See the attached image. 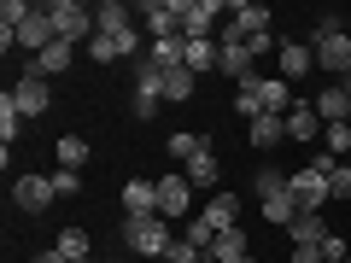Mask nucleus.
<instances>
[{"label": "nucleus", "mask_w": 351, "mask_h": 263, "mask_svg": "<svg viewBox=\"0 0 351 263\" xmlns=\"http://www.w3.org/2000/svg\"><path fill=\"white\" fill-rule=\"evenodd\" d=\"M258 205H263V223L287 228L293 216H299V199H293V175L276 170V164H263L258 170Z\"/></svg>", "instance_id": "obj_1"}, {"label": "nucleus", "mask_w": 351, "mask_h": 263, "mask_svg": "<svg viewBox=\"0 0 351 263\" xmlns=\"http://www.w3.org/2000/svg\"><path fill=\"white\" fill-rule=\"evenodd\" d=\"M311 53H316V71H334V76L351 71V36L339 29V18H316Z\"/></svg>", "instance_id": "obj_2"}, {"label": "nucleus", "mask_w": 351, "mask_h": 263, "mask_svg": "<svg viewBox=\"0 0 351 263\" xmlns=\"http://www.w3.org/2000/svg\"><path fill=\"white\" fill-rule=\"evenodd\" d=\"M123 246L135 251V258H164V251L176 246V234H170L164 216H123Z\"/></svg>", "instance_id": "obj_3"}, {"label": "nucleus", "mask_w": 351, "mask_h": 263, "mask_svg": "<svg viewBox=\"0 0 351 263\" xmlns=\"http://www.w3.org/2000/svg\"><path fill=\"white\" fill-rule=\"evenodd\" d=\"M47 18H53V36L71 41V47H88L94 29H100V24H94V6H82V0H53Z\"/></svg>", "instance_id": "obj_4"}, {"label": "nucleus", "mask_w": 351, "mask_h": 263, "mask_svg": "<svg viewBox=\"0 0 351 263\" xmlns=\"http://www.w3.org/2000/svg\"><path fill=\"white\" fill-rule=\"evenodd\" d=\"M217 47H223V64H217V71L228 76V82H252V76H258V64H252V47H246V36H240L234 24L223 29V36H217Z\"/></svg>", "instance_id": "obj_5"}, {"label": "nucleus", "mask_w": 351, "mask_h": 263, "mask_svg": "<svg viewBox=\"0 0 351 263\" xmlns=\"http://www.w3.org/2000/svg\"><path fill=\"white\" fill-rule=\"evenodd\" d=\"M141 29H147L152 41H176L182 36V0H147V6H135Z\"/></svg>", "instance_id": "obj_6"}, {"label": "nucleus", "mask_w": 351, "mask_h": 263, "mask_svg": "<svg viewBox=\"0 0 351 263\" xmlns=\"http://www.w3.org/2000/svg\"><path fill=\"white\" fill-rule=\"evenodd\" d=\"M193 211V181L188 175H158V216L164 223H188Z\"/></svg>", "instance_id": "obj_7"}, {"label": "nucleus", "mask_w": 351, "mask_h": 263, "mask_svg": "<svg viewBox=\"0 0 351 263\" xmlns=\"http://www.w3.org/2000/svg\"><path fill=\"white\" fill-rule=\"evenodd\" d=\"M217 18H223V0H182V41H211Z\"/></svg>", "instance_id": "obj_8"}, {"label": "nucleus", "mask_w": 351, "mask_h": 263, "mask_svg": "<svg viewBox=\"0 0 351 263\" xmlns=\"http://www.w3.org/2000/svg\"><path fill=\"white\" fill-rule=\"evenodd\" d=\"M6 100H12V112H18V117H41V112L53 105V88L41 82V76H18V82L6 88Z\"/></svg>", "instance_id": "obj_9"}, {"label": "nucleus", "mask_w": 351, "mask_h": 263, "mask_svg": "<svg viewBox=\"0 0 351 263\" xmlns=\"http://www.w3.org/2000/svg\"><path fill=\"white\" fill-rule=\"evenodd\" d=\"M252 94H258V112H269V117H287L293 105V82H281V76H252Z\"/></svg>", "instance_id": "obj_10"}, {"label": "nucleus", "mask_w": 351, "mask_h": 263, "mask_svg": "<svg viewBox=\"0 0 351 263\" xmlns=\"http://www.w3.org/2000/svg\"><path fill=\"white\" fill-rule=\"evenodd\" d=\"M53 199H59V193H53V175H18V181H12V205H18V211H29V216L47 211Z\"/></svg>", "instance_id": "obj_11"}, {"label": "nucleus", "mask_w": 351, "mask_h": 263, "mask_svg": "<svg viewBox=\"0 0 351 263\" xmlns=\"http://www.w3.org/2000/svg\"><path fill=\"white\" fill-rule=\"evenodd\" d=\"M71 64H76V47H71V41H53V47H41L36 59L24 64V76H41V82H53V76H64Z\"/></svg>", "instance_id": "obj_12"}, {"label": "nucleus", "mask_w": 351, "mask_h": 263, "mask_svg": "<svg viewBox=\"0 0 351 263\" xmlns=\"http://www.w3.org/2000/svg\"><path fill=\"white\" fill-rule=\"evenodd\" d=\"M293 199H299V211H322V205H334L328 199V175L322 170H293Z\"/></svg>", "instance_id": "obj_13"}, {"label": "nucleus", "mask_w": 351, "mask_h": 263, "mask_svg": "<svg viewBox=\"0 0 351 263\" xmlns=\"http://www.w3.org/2000/svg\"><path fill=\"white\" fill-rule=\"evenodd\" d=\"M276 59H281V82H299V76H311L316 71V53H311V41H281V53H276Z\"/></svg>", "instance_id": "obj_14"}, {"label": "nucleus", "mask_w": 351, "mask_h": 263, "mask_svg": "<svg viewBox=\"0 0 351 263\" xmlns=\"http://www.w3.org/2000/svg\"><path fill=\"white\" fill-rule=\"evenodd\" d=\"M123 216H158V181H147V175L123 181Z\"/></svg>", "instance_id": "obj_15"}, {"label": "nucleus", "mask_w": 351, "mask_h": 263, "mask_svg": "<svg viewBox=\"0 0 351 263\" xmlns=\"http://www.w3.org/2000/svg\"><path fill=\"white\" fill-rule=\"evenodd\" d=\"M240 193H211V205H205V223H211V234H228V228H240Z\"/></svg>", "instance_id": "obj_16"}, {"label": "nucleus", "mask_w": 351, "mask_h": 263, "mask_svg": "<svg viewBox=\"0 0 351 263\" xmlns=\"http://www.w3.org/2000/svg\"><path fill=\"white\" fill-rule=\"evenodd\" d=\"M246 140H252L258 152H276L281 140H287V117H269V112L252 117V123H246Z\"/></svg>", "instance_id": "obj_17"}, {"label": "nucleus", "mask_w": 351, "mask_h": 263, "mask_svg": "<svg viewBox=\"0 0 351 263\" xmlns=\"http://www.w3.org/2000/svg\"><path fill=\"white\" fill-rule=\"evenodd\" d=\"M287 234H293V246H322L334 228H328V216H322V211H299V216L287 223Z\"/></svg>", "instance_id": "obj_18"}, {"label": "nucleus", "mask_w": 351, "mask_h": 263, "mask_svg": "<svg viewBox=\"0 0 351 263\" xmlns=\"http://www.w3.org/2000/svg\"><path fill=\"white\" fill-rule=\"evenodd\" d=\"M94 36H117V29H129V24H141L135 18V6H123V0H100V6H94Z\"/></svg>", "instance_id": "obj_19"}, {"label": "nucleus", "mask_w": 351, "mask_h": 263, "mask_svg": "<svg viewBox=\"0 0 351 263\" xmlns=\"http://www.w3.org/2000/svg\"><path fill=\"white\" fill-rule=\"evenodd\" d=\"M228 18H234L240 36H269V6H258V0H240V6H228Z\"/></svg>", "instance_id": "obj_20"}, {"label": "nucleus", "mask_w": 351, "mask_h": 263, "mask_svg": "<svg viewBox=\"0 0 351 263\" xmlns=\"http://www.w3.org/2000/svg\"><path fill=\"white\" fill-rule=\"evenodd\" d=\"M311 105H316V117H322V123H351V100H346V88H339V82L322 88Z\"/></svg>", "instance_id": "obj_21"}, {"label": "nucleus", "mask_w": 351, "mask_h": 263, "mask_svg": "<svg viewBox=\"0 0 351 263\" xmlns=\"http://www.w3.org/2000/svg\"><path fill=\"white\" fill-rule=\"evenodd\" d=\"M182 64H188L193 76H199V71H217V64H223V47H217V36H211V41H188V47H182Z\"/></svg>", "instance_id": "obj_22"}, {"label": "nucleus", "mask_w": 351, "mask_h": 263, "mask_svg": "<svg viewBox=\"0 0 351 263\" xmlns=\"http://www.w3.org/2000/svg\"><path fill=\"white\" fill-rule=\"evenodd\" d=\"M158 94H164L170 105L193 100V71H188V64H176V71H164V76H158Z\"/></svg>", "instance_id": "obj_23"}, {"label": "nucleus", "mask_w": 351, "mask_h": 263, "mask_svg": "<svg viewBox=\"0 0 351 263\" xmlns=\"http://www.w3.org/2000/svg\"><path fill=\"white\" fill-rule=\"evenodd\" d=\"M322 117H316V105H293V112H287V135L293 140H316V135H322Z\"/></svg>", "instance_id": "obj_24"}, {"label": "nucleus", "mask_w": 351, "mask_h": 263, "mask_svg": "<svg viewBox=\"0 0 351 263\" xmlns=\"http://www.w3.org/2000/svg\"><path fill=\"white\" fill-rule=\"evenodd\" d=\"M211 258H217V263H240V258H252V246H246V234H240V228H228V234L211 240Z\"/></svg>", "instance_id": "obj_25"}, {"label": "nucleus", "mask_w": 351, "mask_h": 263, "mask_svg": "<svg viewBox=\"0 0 351 263\" xmlns=\"http://www.w3.org/2000/svg\"><path fill=\"white\" fill-rule=\"evenodd\" d=\"M182 175H188L193 188H217V181H223V170H217L211 147H205V152H199V158H193V164H182Z\"/></svg>", "instance_id": "obj_26"}, {"label": "nucleus", "mask_w": 351, "mask_h": 263, "mask_svg": "<svg viewBox=\"0 0 351 263\" xmlns=\"http://www.w3.org/2000/svg\"><path fill=\"white\" fill-rule=\"evenodd\" d=\"M182 47H188V41H182V36H176V41H152V47H147V59H152V71H176V64H182Z\"/></svg>", "instance_id": "obj_27"}, {"label": "nucleus", "mask_w": 351, "mask_h": 263, "mask_svg": "<svg viewBox=\"0 0 351 263\" xmlns=\"http://www.w3.org/2000/svg\"><path fill=\"white\" fill-rule=\"evenodd\" d=\"M53 251H59L64 263H82L88 258V228H64V234L53 240Z\"/></svg>", "instance_id": "obj_28"}, {"label": "nucleus", "mask_w": 351, "mask_h": 263, "mask_svg": "<svg viewBox=\"0 0 351 263\" xmlns=\"http://www.w3.org/2000/svg\"><path fill=\"white\" fill-rule=\"evenodd\" d=\"M205 147H211V140H205V135H188V129H176V135H170V158H182V164H193Z\"/></svg>", "instance_id": "obj_29"}, {"label": "nucleus", "mask_w": 351, "mask_h": 263, "mask_svg": "<svg viewBox=\"0 0 351 263\" xmlns=\"http://www.w3.org/2000/svg\"><path fill=\"white\" fill-rule=\"evenodd\" d=\"M88 164V140L82 135H59V170H82Z\"/></svg>", "instance_id": "obj_30"}, {"label": "nucleus", "mask_w": 351, "mask_h": 263, "mask_svg": "<svg viewBox=\"0 0 351 263\" xmlns=\"http://www.w3.org/2000/svg\"><path fill=\"white\" fill-rule=\"evenodd\" d=\"M24 135V117L12 112V100H6V94H0V140H6V152H12V140Z\"/></svg>", "instance_id": "obj_31"}, {"label": "nucleus", "mask_w": 351, "mask_h": 263, "mask_svg": "<svg viewBox=\"0 0 351 263\" xmlns=\"http://www.w3.org/2000/svg\"><path fill=\"white\" fill-rule=\"evenodd\" d=\"M322 147L334 152V158H351V123H328L322 129Z\"/></svg>", "instance_id": "obj_32"}, {"label": "nucleus", "mask_w": 351, "mask_h": 263, "mask_svg": "<svg viewBox=\"0 0 351 263\" xmlns=\"http://www.w3.org/2000/svg\"><path fill=\"white\" fill-rule=\"evenodd\" d=\"M158 105H164L158 88H135V94H129V112L135 117H158Z\"/></svg>", "instance_id": "obj_33"}, {"label": "nucleus", "mask_w": 351, "mask_h": 263, "mask_svg": "<svg viewBox=\"0 0 351 263\" xmlns=\"http://www.w3.org/2000/svg\"><path fill=\"white\" fill-rule=\"evenodd\" d=\"M182 240H188V246H199V251H211V223H205V216H188V228H182Z\"/></svg>", "instance_id": "obj_34"}, {"label": "nucleus", "mask_w": 351, "mask_h": 263, "mask_svg": "<svg viewBox=\"0 0 351 263\" xmlns=\"http://www.w3.org/2000/svg\"><path fill=\"white\" fill-rule=\"evenodd\" d=\"M53 193L59 199H76L82 193V170H53Z\"/></svg>", "instance_id": "obj_35"}, {"label": "nucleus", "mask_w": 351, "mask_h": 263, "mask_svg": "<svg viewBox=\"0 0 351 263\" xmlns=\"http://www.w3.org/2000/svg\"><path fill=\"white\" fill-rule=\"evenodd\" d=\"M29 12H36L29 0H6V6H0V24H6V29H18V24L29 18Z\"/></svg>", "instance_id": "obj_36"}, {"label": "nucleus", "mask_w": 351, "mask_h": 263, "mask_svg": "<svg viewBox=\"0 0 351 263\" xmlns=\"http://www.w3.org/2000/svg\"><path fill=\"white\" fill-rule=\"evenodd\" d=\"M328 199H351V164H339V170L328 175Z\"/></svg>", "instance_id": "obj_37"}, {"label": "nucleus", "mask_w": 351, "mask_h": 263, "mask_svg": "<svg viewBox=\"0 0 351 263\" xmlns=\"http://www.w3.org/2000/svg\"><path fill=\"white\" fill-rule=\"evenodd\" d=\"M88 59H94V64H112V59H117L112 36H94V41H88Z\"/></svg>", "instance_id": "obj_38"}, {"label": "nucleus", "mask_w": 351, "mask_h": 263, "mask_svg": "<svg viewBox=\"0 0 351 263\" xmlns=\"http://www.w3.org/2000/svg\"><path fill=\"white\" fill-rule=\"evenodd\" d=\"M199 258H205V251H199V246H188V240H176V246L164 251V263H199Z\"/></svg>", "instance_id": "obj_39"}, {"label": "nucleus", "mask_w": 351, "mask_h": 263, "mask_svg": "<svg viewBox=\"0 0 351 263\" xmlns=\"http://www.w3.org/2000/svg\"><path fill=\"white\" fill-rule=\"evenodd\" d=\"M322 258H328V263H346L351 251H346V240H339V234H328V240H322Z\"/></svg>", "instance_id": "obj_40"}, {"label": "nucleus", "mask_w": 351, "mask_h": 263, "mask_svg": "<svg viewBox=\"0 0 351 263\" xmlns=\"http://www.w3.org/2000/svg\"><path fill=\"white\" fill-rule=\"evenodd\" d=\"M293 263H328L322 246H293Z\"/></svg>", "instance_id": "obj_41"}, {"label": "nucleus", "mask_w": 351, "mask_h": 263, "mask_svg": "<svg viewBox=\"0 0 351 263\" xmlns=\"http://www.w3.org/2000/svg\"><path fill=\"white\" fill-rule=\"evenodd\" d=\"M29 263H64V258H59V251H36V258H29Z\"/></svg>", "instance_id": "obj_42"}, {"label": "nucleus", "mask_w": 351, "mask_h": 263, "mask_svg": "<svg viewBox=\"0 0 351 263\" xmlns=\"http://www.w3.org/2000/svg\"><path fill=\"white\" fill-rule=\"evenodd\" d=\"M339 88H346V100H351V71H346V76H339Z\"/></svg>", "instance_id": "obj_43"}, {"label": "nucleus", "mask_w": 351, "mask_h": 263, "mask_svg": "<svg viewBox=\"0 0 351 263\" xmlns=\"http://www.w3.org/2000/svg\"><path fill=\"white\" fill-rule=\"evenodd\" d=\"M106 263H135V258H106Z\"/></svg>", "instance_id": "obj_44"}, {"label": "nucleus", "mask_w": 351, "mask_h": 263, "mask_svg": "<svg viewBox=\"0 0 351 263\" xmlns=\"http://www.w3.org/2000/svg\"><path fill=\"white\" fill-rule=\"evenodd\" d=\"M199 263H217V258H211V251H205V258H199Z\"/></svg>", "instance_id": "obj_45"}, {"label": "nucleus", "mask_w": 351, "mask_h": 263, "mask_svg": "<svg viewBox=\"0 0 351 263\" xmlns=\"http://www.w3.org/2000/svg\"><path fill=\"white\" fill-rule=\"evenodd\" d=\"M240 263H258V258H240Z\"/></svg>", "instance_id": "obj_46"}, {"label": "nucleus", "mask_w": 351, "mask_h": 263, "mask_svg": "<svg viewBox=\"0 0 351 263\" xmlns=\"http://www.w3.org/2000/svg\"><path fill=\"white\" fill-rule=\"evenodd\" d=\"M82 263H94V258H82Z\"/></svg>", "instance_id": "obj_47"}, {"label": "nucleus", "mask_w": 351, "mask_h": 263, "mask_svg": "<svg viewBox=\"0 0 351 263\" xmlns=\"http://www.w3.org/2000/svg\"><path fill=\"white\" fill-rule=\"evenodd\" d=\"M346 164H351V158H346Z\"/></svg>", "instance_id": "obj_48"}, {"label": "nucleus", "mask_w": 351, "mask_h": 263, "mask_svg": "<svg viewBox=\"0 0 351 263\" xmlns=\"http://www.w3.org/2000/svg\"><path fill=\"white\" fill-rule=\"evenodd\" d=\"M346 263H351V258H346Z\"/></svg>", "instance_id": "obj_49"}]
</instances>
